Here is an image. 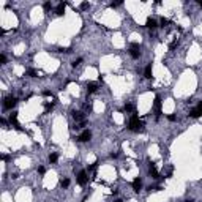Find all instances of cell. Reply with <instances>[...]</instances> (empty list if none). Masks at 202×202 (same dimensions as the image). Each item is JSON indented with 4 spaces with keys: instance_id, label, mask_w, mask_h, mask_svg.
Wrapping results in <instances>:
<instances>
[{
    "instance_id": "cell-1",
    "label": "cell",
    "mask_w": 202,
    "mask_h": 202,
    "mask_svg": "<svg viewBox=\"0 0 202 202\" xmlns=\"http://www.w3.org/2000/svg\"><path fill=\"white\" fill-rule=\"evenodd\" d=\"M128 128L131 129V131H142V129H144V123H142V122L139 120V117L136 115V114H133V115H131V118H129Z\"/></svg>"
},
{
    "instance_id": "cell-2",
    "label": "cell",
    "mask_w": 202,
    "mask_h": 202,
    "mask_svg": "<svg viewBox=\"0 0 202 202\" xmlns=\"http://www.w3.org/2000/svg\"><path fill=\"white\" fill-rule=\"evenodd\" d=\"M16 103H17V99L14 96H7V98L3 99V108L5 109H13L14 106H16Z\"/></svg>"
},
{
    "instance_id": "cell-3",
    "label": "cell",
    "mask_w": 202,
    "mask_h": 202,
    "mask_svg": "<svg viewBox=\"0 0 202 202\" xmlns=\"http://www.w3.org/2000/svg\"><path fill=\"white\" fill-rule=\"evenodd\" d=\"M87 182H88V174L85 171H81L78 174V183L81 186H84V185H87Z\"/></svg>"
},
{
    "instance_id": "cell-4",
    "label": "cell",
    "mask_w": 202,
    "mask_h": 202,
    "mask_svg": "<svg viewBox=\"0 0 202 202\" xmlns=\"http://www.w3.org/2000/svg\"><path fill=\"white\" fill-rule=\"evenodd\" d=\"M153 111H155V117L159 118V115H161V99H159V96L155 98V103H153Z\"/></svg>"
},
{
    "instance_id": "cell-5",
    "label": "cell",
    "mask_w": 202,
    "mask_h": 202,
    "mask_svg": "<svg viewBox=\"0 0 202 202\" xmlns=\"http://www.w3.org/2000/svg\"><path fill=\"white\" fill-rule=\"evenodd\" d=\"M200 115H202V103H199L191 112H189V117H193V118H197V117H200Z\"/></svg>"
},
{
    "instance_id": "cell-6",
    "label": "cell",
    "mask_w": 202,
    "mask_h": 202,
    "mask_svg": "<svg viewBox=\"0 0 202 202\" xmlns=\"http://www.w3.org/2000/svg\"><path fill=\"white\" fill-rule=\"evenodd\" d=\"M129 54H131L133 58H138L141 55V49H139V44H131L129 46Z\"/></svg>"
},
{
    "instance_id": "cell-7",
    "label": "cell",
    "mask_w": 202,
    "mask_h": 202,
    "mask_svg": "<svg viewBox=\"0 0 202 202\" xmlns=\"http://www.w3.org/2000/svg\"><path fill=\"white\" fill-rule=\"evenodd\" d=\"M10 122H11V125H13V126L16 128V129H19V131H21V125H19V122H17V114H16V112H13V114H11L10 115Z\"/></svg>"
},
{
    "instance_id": "cell-8",
    "label": "cell",
    "mask_w": 202,
    "mask_h": 202,
    "mask_svg": "<svg viewBox=\"0 0 202 202\" xmlns=\"http://www.w3.org/2000/svg\"><path fill=\"white\" fill-rule=\"evenodd\" d=\"M90 138H92V133L88 131V129H85V131L81 133V136H79L78 139H79L81 142H87V141H90Z\"/></svg>"
},
{
    "instance_id": "cell-9",
    "label": "cell",
    "mask_w": 202,
    "mask_h": 202,
    "mask_svg": "<svg viewBox=\"0 0 202 202\" xmlns=\"http://www.w3.org/2000/svg\"><path fill=\"white\" fill-rule=\"evenodd\" d=\"M71 114H73V118H74L76 122H79L81 125H82V123H85V122H84V114H82V112H78V111H73V112H71Z\"/></svg>"
},
{
    "instance_id": "cell-10",
    "label": "cell",
    "mask_w": 202,
    "mask_h": 202,
    "mask_svg": "<svg viewBox=\"0 0 202 202\" xmlns=\"http://www.w3.org/2000/svg\"><path fill=\"white\" fill-rule=\"evenodd\" d=\"M148 174H150L153 179H158V171H156V166H155V163H150V166H148Z\"/></svg>"
},
{
    "instance_id": "cell-11",
    "label": "cell",
    "mask_w": 202,
    "mask_h": 202,
    "mask_svg": "<svg viewBox=\"0 0 202 202\" xmlns=\"http://www.w3.org/2000/svg\"><path fill=\"white\" fill-rule=\"evenodd\" d=\"M98 90V84L96 82H88L87 84V93H95Z\"/></svg>"
},
{
    "instance_id": "cell-12",
    "label": "cell",
    "mask_w": 202,
    "mask_h": 202,
    "mask_svg": "<svg viewBox=\"0 0 202 202\" xmlns=\"http://www.w3.org/2000/svg\"><path fill=\"white\" fill-rule=\"evenodd\" d=\"M65 8H66V3H65V2L58 3V7H57V10H55V14H57V16H63Z\"/></svg>"
},
{
    "instance_id": "cell-13",
    "label": "cell",
    "mask_w": 202,
    "mask_h": 202,
    "mask_svg": "<svg viewBox=\"0 0 202 202\" xmlns=\"http://www.w3.org/2000/svg\"><path fill=\"white\" fill-rule=\"evenodd\" d=\"M141 188H142V182H141V179H136V180L133 182V189H134L136 193H139Z\"/></svg>"
},
{
    "instance_id": "cell-14",
    "label": "cell",
    "mask_w": 202,
    "mask_h": 202,
    "mask_svg": "<svg viewBox=\"0 0 202 202\" xmlns=\"http://www.w3.org/2000/svg\"><path fill=\"white\" fill-rule=\"evenodd\" d=\"M144 78H145V79H152V65H147V66H145Z\"/></svg>"
},
{
    "instance_id": "cell-15",
    "label": "cell",
    "mask_w": 202,
    "mask_h": 202,
    "mask_svg": "<svg viewBox=\"0 0 202 202\" xmlns=\"http://www.w3.org/2000/svg\"><path fill=\"white\" fill-rule=\"evenodd\" d=\"M145 25H147L148 28H156V21H155V19H152V17H148L147 22H145Z\"/></svg>"
},
{
    "instance_id": "cell-16",
    "label": "cell",
    "mask_w": 202,
    "mask_h": 202,
    "mask_svg": "<svg viewBox=\"0 0 202 202\" xmlns=\"http://www.w3.org/2000/svg\"><path fill=\"white\" fill-rule=\"evenodd\" d=\"M84 111L87 112V114H88V112H92V111H93V104H92V103H85V104H84Z\"/></svg>"
},
{
    "instance_id": "cell-17",
    "label": "cell",
    "mask_w": 202,
    "mask_h": 202,
    "mask_svg": "<svg viewBox=\"0 0 202 202\" xmlns=\"http://www.w3.org/2000/svg\"><path fill=\"white\" fill-rule=\"evenodd\" d=\"M60 186H62V188H68V186H70V180H68V179H62V180H60Z\"/></svg>"
},
{
    "instance_id": "cell-18",
    "label": "cell",
    "mask_w": 202,
    "mask_h": 202,
    "mask_svg": "<svg viewBox=\"0 0 202 202\" xmlns=\"http://www.w3.org/2000/svg\"><path fill=\"white\" fill-rule=\"evenodd\" d=\"M123 111H125V112H133V111H134V106H133V104H125Z\"/></svg>"
},
{
    "instance_id": "cell-19",
    "label": "cell",
    "mask_w": 202,
    "mask_h": 202,
    "mask_svg": "<svg viewBox=\"0 0 202 202\" xmlns=\"http://www.w3.org/2000/svg\"><path fill=\"white\" fill-rule=\"evenodd\" d=\"M177 46H179V41H177V40H174V41H172V43L169 44V49L172 51V49H175V47H177Z\"/></svg>"
},
{
    "instance_id": "cell-20",
    "label": "cell",
    "mask_w": 202,
    "mask_h": 202,
    "mask_svg": "<svg viewBox=\"0 0 202 202\" xmlns=\"http://www.w3.org/2000/svg\"><path fill=\"white\" fill-rule=\"evenodd\" d=\"M27 74L30 76V78H35V76H37L38 73H37V71H35V70H32V68H30V70H27Z\"/></svg>"
},
{
    "instance_id": "cell-21",
    "label": "cell",
    "mask_w": 202,
    "mask_h": 202,
    "mask_svg": "<svg viewBox=\"0 0 202 202\" xmlns=\"http://www.w3.org/2000/svg\"><path fill=\"white\" fill-rule=\"evenodd\" d=\"M57 158H58V156L55 155V153H51V155H49V161H51V163H55Z\"/></svg>"
},
{
    "instance_id": "cell-22",
    "label": "cell",
    "mask_w": 202,
    "mask_h": 202,
    "mask_svg": "<svg viewBox=\"0 0 202 202\" xmlns=\"http://www.w3.org/2000/svg\"><path fill=\"white\" fill-rule=\"evenodd\" d=\"M169 24H171V21H169V19H164V17L161 19V27H167Z\"/></svg>"
},
{
    "instance_id": "cell-23",
    "label": "cell",
    "mask_w": 202,
    "mask_h": 202,
    "mask_svg": "<svg viewBox=\"0 0 202 202\" xmlns=\"http://www.w3.org/2000/svg\"><path fill=\"white\" fill-rule=\"evenodd\" d=\"M51 8H52V3H51V2H46V3H44V10H46V11H49Z\"/></svg>"
},
{
    "instance_id": "cell-24",
    "label": "cell",
    "mask_w": 202,
    "mask_h": 202,
    "mask_svg": "<svg viewBox=\"0 0 202 202\" xmlns=\"http://www.w3.org/2000/svg\"><path fill=\"white\" fill-rule=\"evenodd\" d=\"M81 63H82V58H78V60H74V62H73V66L76 68V66H78V65H81Z\"/></svg>"
},
{
    "instance_id": "cell-25",
    "label": "cell",
    "mask_w": 202,
    "mask_h": 202,
    "mask_svg": "<svg viewBox=\"0 0 202 202\" xmlns=\"http://www.w3.org/2000/svg\"><path fill=\"white\" fill-rule=\"evenodd\" d=\"M43 95H44L46 98H52V93H51L49 90H44V92H43Z\"/></svg>"
},
{
    "instance_id": "cell-26",
    "label": "cell",
    "mask_w": 202,
    "mask_h": 202,
    "mask_svg": "<svg viewBox=\"0 0 202 202\" xmlns=\"http://www.w3.org/2000/svg\"><path fill=\"white\" fill-rule=\"evenodd\" d=\"M60 52H71V47H60Z\"/></svg>"
},
{
    "instance_id": "cell-27",
    "label": "cell",
    "mask_w": 202,
    "mask_h": 202,
    "mask_svg": "<svg viewBox=\"0 0 202 202\" xmlns=\"http://www.w3.org/2000/svg\"><path fill=\"white\" fill-rule=\"evenodd\" d=\"M44 109H46V112H49V111L52 109V104H49V103H47V104L44 106Z\"/></svg>"
},
{
    "instance_id": "cell-28",
    "label": "cell",
    "mask_w": 202,
    "mask_h": 202,
    "mask_svg": "<svg viewBox=\"0 0 202 202\" xmlns=\"http://www.w3.org/2000/svg\"><path fill=\"white\" fill-rule=\"evenodd\" d=\"M0 62H2V63H7V57H5V55H0Z\"/></svg>"
},
{
    "instance_id": "cell-29",
    "label": "cell",
    "mask_w": 202,
    "mask_h": 202,
    "mask_svg": "<svg viewBox=\"0 0 202 202\" xmlns=\"http://www.w3.org/2000/svg\"><path fill=\"white\" fill-rule=\"evenodd\" d=\"M38 172H40V174H44V172H46V169L43 167V166H41V167H38Z\"/></svg>"
},
{
    "instance_id": "cell-30",
    "label": "cell",
    "mask_w": 202,
    "mask_h": 202,
    "mask_svg": "<svg viewBox=\"0 0 202 202\" xmlns=\"http://www.w3.org/2000/svg\"><path fill=\"white\" fill-rule=\"evenodd\" d=\"M81 8H82V10H87V8H88V3H85V2H84V3L81 5Z\"/></svg>"
}]
</instances>
